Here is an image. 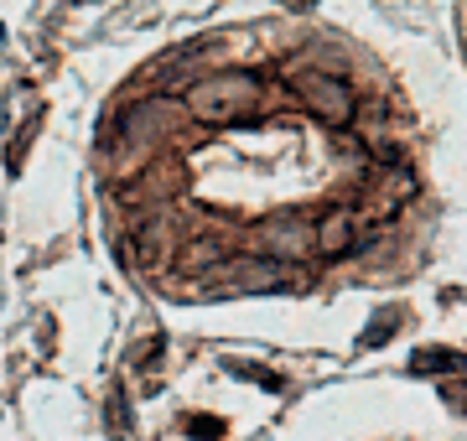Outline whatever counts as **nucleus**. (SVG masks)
I'll return each instance as SVG.
<instances>
[{"mask_svg":"<svg viewBox=\"0 0 467 441\" xmlns=\"http://www.w3.org/2000/svg\"><path fill=\"white\" fill-rule=\"evenodd\" d=\"M254 104H260V78L244 68H229V73L198 78V84L187 88L182 109L192 119H208V125H234V119H250Z\"/></svg>","mask_w":467,"mask_h":441,"instance_id":"nucleus-1","label":"nucleus"},{"mask_svg":"<svg viewBox=\"0 0 467 441\" xmlns=\"http://www.w3.org/2000/svg\"><path fill=\"white\" fill-rule=\"evenodd\" d=\"M213 291H234V296H265V291H281L296 281V271L285 260H270V255H239V260H223L213 271L202 275Z\"/></svg>","mask_w":467,"mask_h":441,"instance_id":"nucleus-2","label":"nucleus"},{"mask_svg":"<svg viewBox=\"0 0 467 441\" xmlns=\"http://www.w3.org/2000/svg\"><path fill=\"white\" fill-rule=\"evenodd\" d=\"M182 125H187V109H182V104H171V99H161V94H150L146 104H130V109L119 115L115 151H140V146L171 136V130H182Z\"/></svg>","mask_w":467,"mask_h":441,"instance_id":"nucleus-3","label":"nucleus"},{"mask_svg":"<svg viewBox=\"0 0 467 441\" xmlns=\"http://www.w3.org/2000/svg\"><path fill=\"white\" fill-rule=\"evenodd\" d=\"M296 99L317 119H327V125L353 119V88L343 78H333V73H296Z\"/></svg>","mask_w":467,"mask_h":441,"instance_id":"nucleus-4","label":"nucleus"},{"mask_svg":"<svg viewBox=\"0 0 467 441\" xmlns=\"http://www.w3.org/2000/svg\"><path fill=\"white\" fill-rule=\"evenodd\" d=\"M265 244H270V260H296V255H312V244H317V229L312 223H270L265 229Z\"/></svg>","mask_w":467,"mask_h":441,"instance_id":"nucleus-5","label":"nucleus"},{"mask_svg":"<svg viewBox=\"0 0 467 441\" xmlns=\"http://www.w3.org/2000/svg\"><path fill=\"white\" fill-rule=\"evenodd\" d=\"M353 244V213L348 208H333L327 219H322V229H317V250L322 255H343Z\"/></svg>","mask_w":467,"mask_h":441,"instance_id":"nucleus-6","label":"nucleus"}]
</instances>
